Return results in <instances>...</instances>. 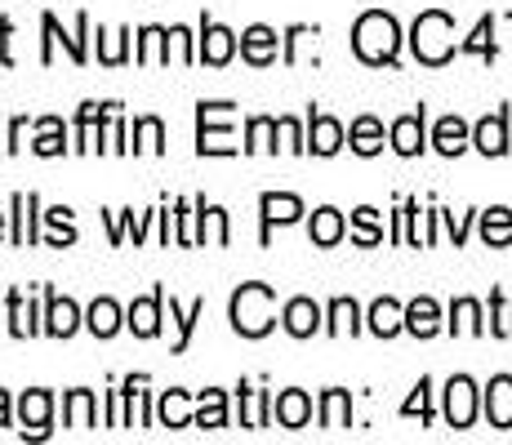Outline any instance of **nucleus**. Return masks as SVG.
Returning a JSON list of instances; mask_svg holds the SVG:
<instances>
[{
	"mask_svg": "<svg viewBox=\"0 0 512 445\" xmlns=\"http://www.w3.org/2000/svg\"><path fill=\"white\" fill-rule=\"evenodd\" d=\"M63 121L58 116H45L41 125H36V143H32V152L36 156H63L67 152V143H63Z\"/></svg>",
	"mask_w": 512,
	"mask_h": 445,
	"instance_id": "nucleus-26",
	"label": "nucleus"
},
{
	"mask_svg": "<svg viewBox=\"0 0 512 445\" xmlns=\"http://www.w3.org/2000/svg\"><path fill=\"white\" fill-rule=\"evenodd\" d=\"M348 143H352V152L374 156V152H379V147H383V125L374 121V116H357V121H352Z\"/></svg>",
	"mask_w": 512,
	"mask_h": 445,
	"instance_id": "nucleus-25",
	"label": "nucleus"
},
{
	"mask_svg": "<svg viewBox=\"0 0 512 445\" xmlns=\"http://www.w3.org/2000/svg\"><path fill=\"white\" fill-rule=\"evenodd\" d=\"M98 36H103V63H107V67L125 63V36H130V32H112V36L98 32Z\"/></svg>",
	"mask_w": 512,
	"mask_h": 445,
	"instance_id": "nucleus-48",
	"label": "nucleus"
},
{
	"mask_svg": "<svg viewBox=\"0 0 512 445\" xmlns=\"http://www.w3.org/2000/svg\"><path fill=\"white\" fill-rule=\"evenodd\" d=\"M236 392L245 397V428H263L268 423V392H250L245 383Z\"/></svg>",
	"mask_w": 512,
	"mask_h": 445,
	"instance_id": "nucleus-43",
	"label": "nucleus"
},
{
	"mask_svg": "<svg viewBox=\"0 0 512 445\" xmlns=\"http://www.w3.org/2000/svg\"><path fill=\"white\" fill-rule=\"evenodd\" d=\"M339 147H343V125L334 121V116L312 112V125H308V152H317V156H334Z\"/></svg>",
	"mask_w": 512,
	"mask_h": 445,
	"instance_id": "nucleus-13",
	"label": "nucleus"
},
{
	"mask_svg": "<svg viewBox=\"0 0 512 445\" xmlns=\"http://www.w3.org/2000/svg\"><path fill=\"white\" fill-rule=\"evenodd\" d=\"M41 27H45V49H41V63H54V41H63L67 45V54H72V63H85V32H90V14H76V36H63V27H58V18L54 14H45L41 18Z\"/></svg>",
	"mask_w": 512,
	"mask_h": 445,
	"instance_id": "nucleus-5",
	"label": "nucleus"
},
{
	"mask_svg": "<svg viewBox=\"0 0 512 445\" xmlns=\"http://www.w3.org/2000/svg\"><path fill=\"white\" fill-rule=\"evenodd\" d=\"M134 152H165V125L156 121V116H143V121H134Z\"/></svg>",
	"mask_w": 512,
	"mask_h": 445,
	"instance_id": "nucleus-33",
	"label": "nucleus"
},
{
	"mask_svg": "<svg viewBox=\"0 0 512 445\" xmlns=\"http://www.w3.org/2000/svg\"><path fill=\"white\" fill-rule=\"evenodd\" d=\"M272 414H277L281 428H303V423L312 419V401H308V392H299V388L281 392V397L272 401Z\"/></svg>",
	"mask_w": 512,
	"mask_h": 445,
	"instance_id": "nucleus-15",
	"label": "nucleus"
},
{
	"mask_svg": "<svg viewBox=\"0 0 512 445\" xmlns=\"http://www.w3.org/2000/svg\"><path fill=\"white\" fill-rule=\"evenodd\" d=\"M139 63H170V32L143 27L139 32Z\"/></svg>",
	"mask_w": 512,
	"mask_h": 445,
	"instance_id": "nucleus-30",
	"label": "nucleus"
},
{
	"mask_svg": "<svg viewBox=\"0 0 512 445\" xmlns=\"http://www.w3.org/2000/svg\"><path fill=\"white\" fill-rule=\"evenodd\" d=\"M281 321L294 339H308V334H317V325H321V308L312 299H290L281 312Z\"/></svg>",
	"mask_w": 512,
	"mask_h": 445,
	"instance_id": "nucleus-14",
	"label": "nucleus"
},
{
	"mask_svg": "<svg viewBox=\"0 0 512 445\" xmlns=\"http://www.w3.org/2000/svg\"><path fill=\"white\" fill-rule=\"evenodd\" d=\"M161 303H165V290H152L147 299H134L130 330L139 334V339H156V330H161Z\"/></svg>",
	"mask_w": 512,
	"mask_h": 445,
	"instance_id": "nucleus-11",
	"label": "nucleus"
},
{
	"mask_svg": "<svg viewBox=\"0 0 512 445\" xmlns=\"http://www.w3.org/2000/svg\"><path fill=\"white\" fill-rule=\"evenodd\" d=\"M459 49H464V54H481V58H486V63H495V18H481V23H477V32H472L468 36V41L464 45H459Z\"/></svg>",
	"mask_w": 512,
	"mask_h": 445,
	"instance_id": "nucleus-36",
	"label": "nucleus"
},
{
	"mask_svg": "<svg viewBox=\"0 0 512 445\" xmlns=\"http://www.w3.org/2000/svg\"><path fill=\"white\" fill-rule=\"evenodd\" d=\"M348 419H352V397L343 388H330L326 397H321V428H348Z\"/></svg>",
	"mask_w": 512,
	"mask_h": 445,
	"instance_id": "nucleus-24",
	"label": "nucleus"
},
{
	"mask_svg": "<svg viewBox=\"0 0 512 445\" xmlns=\"http://www.w3.org/2000/svg\"><path fill=\"white\" fill-rule=\"evenodd\" d=\"M125 125H121V107L112 103V112H107L103 130H98V152H125Z\"/></svg>",
	"mask_w": 512,
	"mask_h": 445,
	"instance_id": "nucleus-42",
	"label": "nucleus"
},
{
	"mask_svg": "<svg viewBox=\"0 0 512 445\" xmlns=\"http://www.w3.org/2000/svg\"><path fill=\"white\" fill-rule=\"evenodd\" d=\"M76 325H81V312H76L72 299H58L54 290H49V312H45V330L54 334V339H72Z\"/></svg>",
	"mask_w": 512,
	"mask_h": 445,
	"instance_id": "nucleus-17",
	"label": "nucleus"
},
{
	"mask_svg": "<svg viewBox=\"0 0 512 445\" xmlns=\"http://www.w3.org/2000/svg\"><path fill=\"white\" fill-rule=\"evenodd\" d=\"M241 54H245V63L268 67L272 58H277V32H272V27H263V23L245 27V32H241Z\"/></svg>",
	"mask_w": 512,
	"mask_h": 445,
	"instance_id": "nucleus-10",
	"label": "nucleus"
},
{
	"mask_svg": "<svg viewBox=\"0 0 512 445\" xmlns=\"http://www.w3.org/2000/svg\"><path fill=\"white\" fill-rule=\"evenodd\" d=\"M410 45H415V58L428 67H441L450 63V54H455V23H450V14H441V9H428V14L415 18V32H410Z\"/></svg>",
	"mask_w": 512,
	"mask_h": 445,
	"instance_id": "nucleus-3",
	"label": "nucleus"
},
{
	"mask_svg": "<svg viewBox=\"0 0 512 445\" xmlns=\"http://www.w3.org/2000/svg\"><path fill=\"white\" fill-rule=\"evenodd\" d=\"M428 392H432V383H428V379H419L415 397H410L406 405H401V414H406V419H410V414H419V419H423V423H428V419H432V405H428Z\"/></svg>",
	"mask_w": 512,
	"mask_h": 445,
	"instance_id": "nucleus-47",
	"label": "nucleus"
},
{
	"mask_svg": "<svg viewBox=\"0 0 512 445\" xmlns=\"http://www.w3.org/2000/svg\"><path fill=\"white\" fill-rule=\"evenodd\" d=\"M161 423L165 428H187L192 423V410H187V392H179V388H170L161 397Z\"/></svg>",
	"mask_w": 512,
	"mask_h": 445,
	"instance_id": "nucleus-37",
	"label": "nucleus"
},
{
	"mask_svg": "<svg viewBox=\"0 0 512 445\" xmlns=\"http://www.w3.org/2000/svg\"><path fill=\"white\" fill-rule=\"evenodd\" d=\"M406 330L419 334V339H432V334L441 330V308L432 299H415L406 308Z\"/></svg>",
	"mask_w": 512,
	"mask_h": 445,
	"instance_id": "nucleus-21",
	"label": "nucleus"
},
{
	"mask_svg": "<svg viewBox=\"0 0 512 445\" xmlns=\"http://www.w3.org/2000/svg\"><path fill=\"white\" fill-rule=\"evenodd\" d=\"M9 330H14L18 339H27V334H36L32 303H23V290H9Z\"/></svg>",
	"mask_w": 512,
	"mask_h": 445,
	"instance_id": "nucleus-41",
	"label": "nucleus"
},
{
	"mask_svg": "<svg viewBox=\"0 0 512 445\" xmlns=\"http://www.w3.org/2000/svg\"><path fill=\"white\" fill-rule=\"evenodd\" d=\"M272 308H277L272 285H263V281L241 285V290L232 294V325H236V334H245V339H263V334L277 325Z\"/></svg>",
	"mask_w": 512,
	"mask_h": 445,
	"instance_id": "nucleus-2",
	"label": "nucleus"
},
{
	"mask_svg": "<svg viewBox=\"0 0 512 445\" xmlns=\"http://www.w3.org/2000/svg\"><path fill=\"white\" fill-rule=\"evenodd\" d=\"M23 134H27V121L18 116V121L9 125V152H18V147H23Z\"/></svg>",
	"mask_w": 512,
	"mask_h": 445,
	"instance_id": "nucleus-52",
	"label": "nucleus"
},
{
	"mask_svg": "<svg viewBox=\"0 0 512 445\" xmlns=\"http://www.w3.org/2000/svg\"><path fill=\"white\" fill-rule=\"evenodd\" d=\"M36 241V196L18 192L14 196V245H32Z\"/></svg>",
	"mask_w": 512,
	"mask_h": 445,
	"instance_id": "nucleus-23",
	"label": "nucleus"
},
{
	"mask_svg": "<svg viewBox=\"0 0 512 445\" xmlns=\"http://www.w3.org/2000/svg\"><path fill=\"white\" fill-rule=\"evenodd\" d=\"M450 330H455V334H481V330H486V325H481L477 299H459L455 308H450Z\"/></svg>",
	"mask_w": 512,
	"mask_h": 445,
	"instance_id": "nucleus-38",
	"label": "nucleus"
},
{
	"mask_svg": "<svg viewBox=\"0 0 512 445\" xmlns=\"http://www.w3.org/2000/svg\"><path fill=\"white\" fill-rule=\"evenodd\" d=\"M339 236H343V214L330 210V205H321V210L312 214V241L326 250V245H339Z\"/></svg>",
	"mask_w": 512,
	"mask_h": 445,
	"instance_id": "nucleus-28",
	"label": "nucleus"
},
{
	"mask_svg": "<svg viewBox=\"0 0 512 445\" xmlns=\"http://www.w3.org/2000/svg\"><path fill=\"white\" fill-rule=\"evenodd\" d=\"M277 130H281V138H285V147H290V152H308V143H303L299 121H290V116H281V121H277Z\"/></svg>",
	"mask_w": 512,
	"mask_h": 445,
	"instance_id": "nucleus-49",
	"label": "nucleus"
},
{
	"mask_svg": "<svg viewBox=\"0 0 512 445\" xmlns=\"http://www.w3.org/2000/svg\"><path fill=\"white\" fill-rule=\"evenodd\" d=\"M49 410H54V397H49L45 388L23 392V401H18V419H23V437H45V432H49Z\"/></svg>",
	"mask_w": 512,
	"mask_h": 445,
	"instance_id": "nucleus-7",
	"label": "nucleus"
},
{
	"mask_svg": "<svg viewBox=\"0 0 512 445\" xmlns=\"http://www.w3.org/2000/svg\"><path fill=\"white\" fill-rule=\"evenodd\" d=\"M0 236H5V214H0Z\"/></svg>",
	"mask_w": 512,
	"mask_h": 445,
	"instance_id": "nucleus-54",
	"label": "nucleus"
},
{
	"mask_svg": "<svg viewBox=\"0 0 512 445\" xmlns=\"http://www.w3.org/2000/svg\"><path fill=\"white\" fill-rule=\"evenodd\" d=\"M210 227H214V241H219V245H228V214H223V210H214V205H210Z\"/></svg>",
	"mask_w": 512,
	"mask_h": 445,
	"instance_id": "nucleus-50",
	"label": "nucleus"
},
{
	"mask_svg": "<svg viewBox=\"0 0 512 445\" xmlns=\"http://www.w3.org/2000/svg\"><path fill=\"white\" fill-rule=\"evenodd\" d=\"M223 116H232V103H201L196 107V152L201 156H232L236 143H232V130L219 125Z\"/></svg>",
	"mask_w": 512,
	"mask_h": 445,
	"instance_id": "nucleus-4",
	"label": "nucleus"
},
{
	"mask_svg": "<svg viewBox=\"0 0 512 445\" xmlns=\"http://www.w3.org/2000/svg\"><path fill=\"white\" fill-rule=\"evenodd\" d=\"M63 419H67V428H94V392L76 388L63 401Z\"/></svg>",
	"mask_w": 512,
	"mask_h": 445,
	"instance_id": "nucleus-29",
	"label": "nucleus"
},
{
	"mask_svg": "<svg viewBox=\"0 0 512 445\" xmlns=\"http://www.w3.org/2000/svg\"><path fill=\"white\" fill-rule=\"evenodd\" d=\"M112 103H85L76 116V152H98V130H103Z\"/></svg>",
	"mask_w": 512,
	"mask_h": 445,
	"instance_id": "nucleus-12",
	"label": "nucleus"
},
{
	"mask_svg": "<svg viewBox=\"0 0 512 445\" xmlns=\"http://www.w3.org/2000/svg\"><path fill=\"white\" fill-rule=\"evenodd\" d=\"M490 330L499 334V339H512V308L504 303V294H490Z\"/></svg>",
	"mask_w": 512,
	"mask_h": 445,
	"instance_id": "nucleus-45",
	"label": "nucleus"
},
{
	"mask_svg": "<svg viewBox=\"0 0 512 445\" xmlns=\"http://www.w3.org/2000/svg\"><path fill=\"white\" fill-rule=\"evenodd\" d=\"M486 419L495 423V428H512V379H508V374L490 379V388H486Z\"/></svg>",
	"mask_w": 512,
	"mask_h": 445,
	"instance_id": "nucleus-16",
	"label": "nucleus"
},
{
	"mask_svg": "<svg viewBox=\"0 0 512 445\" xmlns=\"http://www.w3.org/2000/svg\"><path fill=\"white\" fill-rule=\"evenodd\" d=\"M0 428H9V392H0Z\"/></svg>",
	"mask_w": 512,
	"mask_h": 445,
	"instance_id": "nucleus-53",
	"label": "nucleus"
},
{
	"mask_svg": "<svg viewBox=\"0 0 512 445\" xmlns=\"http://www.w3.org/2000/svg\"><path fill=\"white\" fill-rule=\"evenodd\" d=\"M9 36H14V23L9 18H0V63H14V54H9Z\"/></svg>",
	"mask_w": 512,
	"mask_h": 445,
	"instance_id": "nucleus-51",
	"label": "nucleus"
},
{
	"mask_svg": "<svg viewBox=\"0 0 512 445\" xmlns=\"http://www.w3.org/2000/svg\"><path fill=\"white\" fill-rule=\"evenodd\" d=\"M201 316H205V299H196L187 312L170 299V321L179 325V343H174V352H187V339H192V330H196V321H201Z\"/></svg>",
	"mask_w": 512,
	"mask_h": 445,
	"instance_id": "nucleus-34",
	"label": "nucleus"
},
{
	"mask_svg": "<svg viewBox=\"0 0 512 445\" xmlns=\"http://www.w3.org/2000/svg\"><path fill=\"white\" fill-rule=\"evenodd\" d=\"M277 134L281 130H277V121H272V116H254L250 130H245V138H250V143H245V152H277V143H272Z\"/></svg>",
	"mask_w": 512,
	"mask_h": 445,
	"instance_id": "nucleus-35",
	"label": "nucleus"
},
{
	"mask_svg": "<svg viewBox=\"0 0 512 445\" xmlns=\"http://www.w3.org/2000/svg\"><path fill=\"white\" fill-rule=\"evenodd\" d=\"M446 419L450 428H472V419H477V388L464 374L446 383Z\"/></svg>",
	"mask_w": 512,
	"mask_h": 445,
	"instance_id": "nucleus-6",
	"label": "nucleus"
},
{
	"mask_svg": "<svg viewBox=\"0 0 512 445\" xmlns=\"http://www.w3.org/2000/svg\"><path fill=\"white\" fill-rule=\"evenodd\" d=\"M352 241L357 245H379L383 241V227H379V210H370V205H361L357 214H352Z\"/></svg>",
	"mask_w": 512,
	"mask_h": 445,
	"instance_id": "nucleus-40",
	"label": "nucleus"
},
{
	"mask_svg": "<svg viewBox=\"0 0 512 445\" xmlns=\"http://www.w3.org/2000/svg\"><path fill=\"white\" fill-rule=\"evenodd\" d=\"M85 325H90L98 339H112V334L121 330V308H116L112 299H94L90 316H85Z\"/></svg>",
	"mask_w": 512,
	"mask_h": 445,
	"instance_id": "nucleus-27",
	"label": "nucleus"
},
{
	"mask_svg": "<svg viewBox=\"0 0 512 445\" xmlns=\"http://www.w3.org/2000/svg\"><path fill=\"white\" fill-rule=\"evenodd\" d=\"M232 54H236V36L228 32V27H219V23H210V18H205V27H201V49H196V58H205L210 67H223Z\"/></svg>",
	"mask_w": 512,
	"mask_h": 445,
	"instance_id": "nucleus-9",
	"label": "nucleus"
},
{
	"mask_svg": "<svg viewBox=\"0 0 512 445\" xmlns=\"http://www.w3.org/2000/svg\"><path fill=\"white\" fill-rule=\"evenodd\" d=\"M397 45H401V27L392 14H383V9H370V14L357 18V27H352V49H357L361 63H392L397 58Z\"/></svg>",
	"mask_w": 512,
	"mask_h": 445,
	"instance_id": "nucleus-1",
	"label": "nucleus"
},
{
	"mask_svg": "<svg viewBox=\"0 0 512 445\" xmlns=\"http://www.w3.org/2000/svg\"><path fill=\"white\" fill-rule=\"evenodd\" d=\"M192 219H196V214L187 210V201H179V205H174V223H179V236H174V241H179V245H201V236H196Z\"/></svg>",
	"mask_w": 512,
	"mask_h": 445,
	"instance_id": "nucleus-46",
	"label": "nucleus"
},
{
	"mask_svg": "<svg viewBox=\"0 0 512 445\" xmlns=\"http://www.w3.org/2000/svg\"><path fill=\"white\" fill-rule=\"evenodd\" d=\"M481 236H486V245H508L512 241V210L495 205V210L481 214Z\"/></svg>",
	"mask_w": 512,
	"mask_h": 445,
	"instance_id": "nucleus-31",
	"label": "nucleus"
},
{
	"mask_svg": "<svg viewBox=\"0 0 512 445\" xmlns=\"http://www.w3.org/2000/svg\"><path fill=\"white\" fill-rule=\"evenodd\" d=\"M45 219H49V227H54V236H49V245H58V250H63V245H72V241H76L72 210H63V205H58V210H49Z\"/></svg>",
	"mask_w": 512,
	"mask_h": 445,
	"instance_id": "nucleus-44",
	"label": "nucleus"
},
{
	"mask_svg": "<svg viewBox=\"0 0 512 445\" xmlns=\"http://www.w3.org/2000/svg\"><path fill=\"white\" fill-rule=\"evenodd\" d=\"M196 423H201V428H223V423H228V401H223L219 388H205V392H201V405H196Z\"/></svg>",
	"mask_w": 512,
	"mask_h": 445,
	"instance_id": "nucleus-32",
	"label": "nucleus"
},
{
	"mask_svg": "<svg viewBox=\"0 0 512 445\" xmlns=\"http://www.w3.org/2000/svg\"><path fill=\"white\" fill-rule=\"evenodd\" d=\"M392 147H397L401 156L423 152V107L410 112V116H401V121H392Z\"/></svg>",
	"mask_w": 512,
	"mask_h": 445,
	"instance_id": "nucleus-19",
	"label": "nucleus"
},
{
	"mask_svg": "<svg viewBox=\"0 0 512 445\" xmlns=\"http://www.w3.org/2000/svg\"><path fill=\"white\" fill-rule=\"evenodd\" d=\"M472 143H477L486 156H504V152H508V116H504V112H499V116H486V121L472 130Z\"/></svg>",
	"mask_w": 512,
	"mask_h": 445,
	"instance_id": "nucleus-18",
	"label": "nucleus"
},
{
	"mask_svg": "<svg viewBox=\"0 0 512 445\" xmlns=\"http://www.w3.org/2000/svg\"><path fill=\"white\" fill-rule=\"evenodd\" d=\"M370 330L379 334V339H392L397 330H406V308H401L397 299H379L370 308Z\"/></svg>",
	"mask_w": 512,
	"mask_h": 445,
	"instance_id": "nucleus-20",
	"label": "nucleus"
},
{
	"mask_svg": "<svg viewBox=\"0 0 512 445\" xmlns=\"http://www.w3.org/2000/svg\"><path fill=\"white\" fill-rule=\"evenodd\" d=\"M432 143H437L441 156H459L468 147V125L459 121V116H441L437 121V134H432Z\"/></svg>",
	"mask_w": 512,
	"mask_h": 445,
	"instance_id": "nucleus-22",
	"label": "nucleus"
},
{
	"mask_svg": "<svg viewBox=\"0 0 512 445\" xmlns=\"http://www.w3.org/2000/svg\"><path fill=\"white\" fill-rule=\"evenodd\" d=\"M259 210H263V245H268L272 227H277V223H294L303 214V201H299V196H290V192H263Z\"/></svg>",
	"mask_w": 512,
	"mask_h": 445,
	"instance_id": "nucleus-8",
	"label": "nucleus"
},
{
	"mask_svg": "<svg viewBox=\"0 0 512 445\" xmlns=\"http://www.w3.org/2000/svg\"><path fill=\"white\" fill-rule=\"evenodd\" d=\"M361 321H357V303L352 299H334L330 303V334L334 339H343V334H357Z\"/></svg>",
	"mask_w": 512,
	"mask_h": 445,
	"instance_id": "nucleus-39",
	"label": "nucleus"
}]
</instances>
